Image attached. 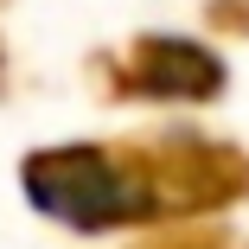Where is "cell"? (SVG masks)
Here are the masks:
<instances>
[{
  "instance_id": "obj_1",
  "label": "cell",
  "mask_w": 249,
  "mask_h": 249,
  "mask_svg": "<svg viewBox=\"0 0 249 249\" xmlns=\"http://www.w3.org/2000/svg\"><path fill=\"white\" fill-rule=\"evenodd\" d=\"M26 192L71 230H122L154 217H205L249 205V147L166 128L122 147H45L26 160Z\"/></svg>"
},
{
  "instance_id": "obj_2",
  "label": "cell",
  "mask_w": 249,
  "mask_h": 249,
  "mask_svg": "<svg viewBox=\"0 0 249 249\" xmlns=\"http://www.w3.org/2000/svg\"><path fill=\"white\" fill-rule=\"evenodd\" d=\"M103 83L122 103H217L230 89V64L198 38L147 32L103 64Z\"/></svg>"
},
{
  "instance_id": "obj_3",
  "label": "cell",
  "mask_w": 249,
  "mask_h": 249,
  "mask_svg": "<svg viewBox=\"0 0 249 249\" xmlns=\"http://www.w3.org/2000/svg\"><path fill=\"white\" fill-rule=\"evenodd\" d=\"M147 249H249V236H236V230H185V236H160Z\"/></svg>"
},
{
  "instance_id": "obj_4",
  "label": "cell",
  "mask_w": 249,
  "mask_h": 249,
  "mask_svg": "<svg viewBox=\"0 0 249 249\" xmlns=\"http://www.w3.org/2000/svg\"><path fill=\"white\" fill-rule=\"evenodd\" d=\"M211 26L224 32V38H249V0H211Z\"/></svg>"
}]
</instances>
